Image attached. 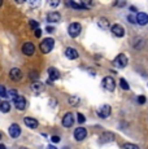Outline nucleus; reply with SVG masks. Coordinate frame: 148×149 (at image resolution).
Listing matches in <instances>:
<instances>
[{
    "instance_id": "f257e3e1",
    "label": "nucleus",
    "mask_w": 148,
    "mask_h": 149,
    "mask_svg": "<svg viewBox=\"0 0 148 149\" xmlns=\"http://www.w3.org/2000/svg\"><path fill=\"white\" fill-rule=\"evenodd\" d=\"M53 45H55V40H53V39H51V38L44 39V40L40 43V51H42V53H44V54L50 53L51 51L53 49Z\"/></svg>"
},
{
    "instance_id": "f03ea898",
    "label": "nucleus",
    "mask_w": 148,
    "mask_h": 149,
    "mask_svg": "<svg viewBox=\"0 0 148 149\" xmlns=\"http://www.w3.org/2000/svg\"><path fill=\"white\" fill-rule=\"evenodd\" d=\"M113 65H114L116 68H118V69L125 68L127 65V57L125 56L124 53H119L118 56L116 57L114 60H113Z\"/></svg>"
},
{
    "instance_id": "7ed1b4c3",
    "label": "nucleus",
    "mask_w": 148,
    "mask_h": 149,
    "mask_svg": "<svg viewBox=\"0 0 148 149\" xmlns=\"http://www.w3.org/2000/svg\"><path fill=\"white\" fill-rule=\"evenodd\" d=\"M103 87L107 91H109V92H113V91H114V88H116L114 79H113L112 77H105V78L103 79Z\"/></svg>"
},
{
    "instance_id": "20e7f679",
    "label": "nucleus",
    "mask_w": 148,
    "mask_h": 149,
    "mask_svg": "<svg viewBox=\"0 0 148 149\" xmlns=\"http://www.w3.org/2000/svg\"><path fill=\"white\" fill-rule=\"evenodd\" d=\"M81 31H82V26L79 24H77V22L72 24L69 26V29H68V33H69V35L72 36V38H77V36L81 34Z\"/></svg>"
},
{
    "instance_id": "39448f33",
    "label": "nucleus",
    "mask_w": 148,
    "mask_h": 149,
    "mask_svg": "<svg viewBox=\"0 0 148 149\" xmlns=\"http://www.w3.org/2000/svg\"><path fill=\"white\" fill-rule=\"evenodd\" d=\"M110 113H112V108L107 104L101 105V107L98 109V116L100 117V118H108V117L110 116Z\"/></svg>"
},
{
    "instance_id": "423d86ee",
    "label": "nucleus",
    "mask_w": 148,
    "mask_h": 149,
    "mask_svg": "<svg viewBox=\"0 0 148 149\" xmlns=\"http://www.w3.org/2000/svg\"><path fill=\"white\" fill-rule=\"evenodd\" d=\"M87 136V130L84 127H78L74 130V139L78 140V141H82L84 140Z\"/></svg>"
},
{
    "instance_id": "0eeeda50",
    "label": "nucleus",
    "mask_w": 148,
    "mask_h": 149,
    "mask_svg": "<svg viewBox=\"0 0 148 149\" xmlns=\"http://www.w3.org/2000/svg\"><path fill=\"white\" fill-rule=\"evenodd\" d=\"M13 104H15L16 109L18 110H24L26 108V100H25L24 96H17L15 100H13Z\"/></svg>"
},
{
    "instance_id": "6e6552de",
    "label": "nucleus",
    "mask_w": 148,
    "mask_h": 149,
    "mask_svg": "<svg viewBox=\"0 0 148 149\" xmlns=\"http://www.w3.org/2000/svg\"><path fill=\"white\" fill-rule=\"evenodd\" d=\"M8 132H9V136L10 137L16 139V137H18L20 135H21V128H20L18 125L13 123V125H10V127L8 128Z\"/></svg>"
},
{
    "instance_id": "1a4fd4ad",
    "label": "nucleus",
    "mask_w": 148,
    "mask_h": 149,
    "mask_svg": "<svg viewBox=\"0 0 148 149\" xmlns=\"http://www.w3.org/2000/svg\"><path fill=\"white\" fill-rule=\"evenodd\" d=\"M73 123H74L73 113H66L64 116V118H62V126H64V127H66V128H69V127H72V126H73Z\"/></svg>"
},
{
    "instance_id": "9d476101",
    "label": "nucleus",
    "mask_w": 148,
    "mask_h": 149,
    "mask_svg": "<svg viewBox=\"0 0 148 149\" xmlns=\"http://www.w3.org/2000/svg\"><path fill=\"white\" fill-rule=\"evenodd\" d=\"M114 140V135L112 132H104L99 137V143L100 144H107V143H112Z\"/></svg>"
},
{
    "instance_id": "9b49d317",
    "label": "nucleus",
    "mask_w": 148,
    "mask_h": 149,
    "mask_svg": "<svg viewBox=\"0 0 148 149\" xmlns=\"http://www.w3.org/2000/svg\"><path fill=\"white\" fill-rule=\"evenodd\" d=\"M22 52L26 54V56H31V54L35 52V47H34L33 43H25L22 45Z\"/></svg>"
},
{
    "instance_id": "f8f14e48",
    "label": "nucleus",
    "mask_w": 148,
    "mask_h": 149,
    "mask_svg": "<svg viewBox=\"0 0 148 149\" xmlns=\"http://www.w3.org/2000/svg\"><path fill=\"white\" fill-rule=\"evenodd\" d=\"M112 33L113 35L118 36V38H122L125 35V29L121 26V25H113L112 26Z\"/></svg>"
},
{
    "instance_id": "ddd939ff",
    "label": "nucleus",
    "mask_w": 148,
    "mask_h": 149,
    "mask_svg": "<svg viewBox=\"0 0 148 149\" xmlns=\"http://www.w3.org/2000/svg\"><path fill=\"white\" fill-rule=\"evenodd\" d=\"M147 22H148V14L147 13L140 12V13L136 14V24L144 26V25H147Z\"/></svg>"
},
{
    "instance_id": "4468645a",
    "label": "nucleus",
    "mask_w": 148,
    "mask_h": 149,
    "mask_svg": "<svg viewBox=\"0 0 148 149\" xmlns=\"http://www.w3.org/2000/svg\"><path fill=\"white\" fill-rule=\"evenodd\" d=\"M65 56H66L69 60H75V58H78L79 54H78V52H77V49L69 47V48H66V49H65Z\"/></svg>"
},
{
    "instance_id": "2eb2a0df",
    "label": "nucleus",
    "mask_w": 148,
    "mask_h": 149,
    "mask_svg": "<svg viewBox=\"0 0 148 149\" xmlns=\"http://www.w3.org/2000/svg\"><path fill=\"white\" fill-rule=\"evenodd\" d=\"M9 77H10V79H13V81H20V79L22 78V73H21L20 69L13 68L9 73Z\"/></svg>"
},
{
    "instance_id": "dca6fc26",
    "label": "nucleus",
    "mask_w": 148,
    "mask_h": 149,
    "mask_svg": "<svg viewBox=\"0 0 148 149\" xmlns=\"http://www.w3.org/2000/svg\"><path fill=\"white\" fill-rule=\"evenodd\" d=\"M61 19V16H60L59 12H51L50 14L47 16V21L48 22H52V24H56Z\"/></svg>"
},
{
    "instance_id": "f3484780",
    "label": "nucleus",
    "mask_w": 148,
    "mask_h": 149,
    "mask_svg": "<svg viewBox=\"0 0 148 149\" xmlns=\"http://www.w3.org/2000/svg\"><path fill=\"white\" fill-rule=\"evenodd\" d=\"M48 75H50V79L51 81H57V79L60 78V73L59 70L56 68H50L48 69Z\"/></svg>"
},
{
    "instance_id": "a211bd4d",
    "label": "nucleus",
    "mask_w": 148,
    "mask_h": 149,
    "mask_svg": "<svg viewBox=\"0 0 148 149\" xmlns=\"http://www.w3.org/2000/svg\"><path fill=\"white\" fill-rule=\"evenodd\" d=\"M24 122H25V125H26L27 127H30V128H36V127H38V125H39L36 119L30 118V117H25Z\"/></svg>"
},
{
    "instance_id": "6ab92c4d",
    "label": "nucleus",
    "mask_w": 148,
    "mask_h": 149,
    "mask_svg": "<svg viewBox=\"0 0 148 149\" xmlns=\"http://www.w3.org/2000/svg\"><path fill=\"white\" fill-rule=\"evenodd\" d=\"M31 91H34V92H42V91L44 90V84L43 83H40V82H34L33 84H31Z\"/></svg>"
},
{
    "instance_id": "aec40b11",
    "label": "nucleus",
    "mask_w": 148,
    "mask_h": 149,
    "mask_svg": "<svg viewBox=\"0 0 148 149\" xmlns=\"http://www.w3.org/2000/svg\"><path fill=\"white\" fill-rule=\"evenodd\" d=\"M98 25H99V27H100V29H103V30H107V29L110 26L109 21H108L107 18H104V17H101V18H99Z\"/></svg>"
},
{
    "instance_id": "412c9836",
    "label": "nucleus",
    "mask_w": 148,
    "mask_h": 149,
    "mask_svg": "<svg viewBox=\"0 0 148 149\" xmlns=\"http://www.w3.org/2000/svg\"><path fill=\"white\" fill-rule=\"evenodd\" d=\"M10 110V104L8 101H1L0 102V111L3 113H8Z\"/></svg>"
},
{
    "instance_id": "4be33fe9",
    "label": "nucleus",
    "mask_w": 148,
    "mask_h": 149,
    "mask_svg": "<svg viewBox=\"0 0 148 149\" xmlns=\"http://www.w3.org/2000/svg\"><path fill=\"white\" fill-rule=\"evenodd\" d=\"M119 86H121V88H122V90H125V91H129V90H130V86H129V83H127L126 81H125L124 78H121V79H119Z\"/></svg>"
},
{
    "instance_id": "5701e85b",
    "label": "nucleus",
    "mask_w": 148,
    "mask_h": 149,
    "mask_svg": "<svg viewBox=\"0 0 148 149\" xmlns=\"http://www.w3.org/2000/svg\"><path fill=\"white\" fill-rule=\"evenodd\" d=\"M69 104H70V105H73V107H75V105H78V104H79V99H78L77 96L69 97Z\"/></svg>"
},
{
    "instance_id": "b1692460",
    "label": "nucleus",
    "mask_w": 148,
    "mask_h": 149,
    "mask_svg": "<svg viewBox=\"0 0 148 149\" xmlns=\"http://www.w3.org/2000/svg\"><path fill=\"white\" fill-rule=\"evenodd\" d=\"M0 97H3V99L8 97V92H7V90H5V87H3V86H0Z\"/></svg>"
},
{
    "instance_id": "393cba45",
    "label": "nucleus",
    "mask_w": 148,
    "mask_h": 149,
    "mask_svg": "<svg viewBox=\"0 0 148 149\" xmlns=\"http://www.w3.org/2000/svg\"><path fill=\"white\" fill-rule=\"evenodd\" d=\"M8 96H9L10 99L15 100L16 97L18 96V95H17V90H9V92H8Z\"/></svg>"
},
{
    "instance_id": "a878e982",
    "label": "nucleus",
    "mask_w": 148,
    "mask_h": 149,
    "mask_svg": "<svg viewBox=\"0 0 148 149\" xmlns=\"http://www.w3.org/2000/svg\"><path fill=\"white\" fill-rule=\"evenodd\" d=\"M124 148H125V149H139L138 145L131 144V143H127V144H125V145H124Z\"/></svg>"
},
{
    "instance_id": "bb28decb",
    "label": "nucleus",
    "mask_w": 148,
    "mask_h": 149,
    "mask_svg": "<svg viewBox=\"0 0 148 149\" xmlns=\"http://www.w3.org/2000/svg\"><path fill=\"white\" fill-rule=\"evenodd\" d=\"M29 77H30L31 79H38L39 74H38V71H36V70H31L30 74H29Z\"/></svg>"
},
{
    "instance_id": "cd10ccee",
    "label": "nucleus",
    "mask_w": 148,
    "mask_h": 149,
    "mask_svg": "<svg viewBox=\"0 0 148 149\" xmlns=\"http://www.w3.org/2000/svg\"><path fill=\"white\" fill-rule=\"evenodd\" d=\"M29 5L30 7H33V8L39 7V5H40V0H36V1H29Z\"/></svg>"
},
{
    "instance_id": "c85d7f7f",
    "label": "nucleus",
    "mask_w": 148,
    "mask_h": 149,
    "mask_svg": "<svg viewBox=\"0 0 148 149\" xmlns=\"http://www.w3.org/2000/svg\"><path fill=\"white\" fill-rule=\"evenodd\" d=\"M30 26L34 29V30H36V29H38V26H39V24L36 21H34V19H31L30 21Z\"/></svg>"
},
{
    "instance_id": "c756f323",
    "label": "nucleus",
    "mask_w": 148,
    "mask_h": 149,
    "mask_svg": "<svg viewBox=\"0 0 148 149\" xmlns=\"http://www.w3.org/2000/svg\"><path fill=\"white\" fill-rule=\"evenodd\" d=\"M84 121H86V118H84V116H83V114L78 113V122H79V123H83Z\"/></svg>"
},
{
    "instance_id": "7c9ffc66",
    "label": "nucleus",
    "mask_w": 148,
    "mask_h": 149,
    "mask_svg": "<svg viewBox=\"0 0 148 149\" xmlns=\"http://www.w3.org/2000/svg\"><path fill=\"white\" fill-rule=\"evenodd\" d=\"M59 4H60V1H57V0H56V1H48V5H50V7H52V8L57 7Z\"/></svg>"
},
{
    "instance_id": "2f4dec72",
    "label": "nucleus",
    "mask_w": 148,
    "mask_h": 149,
    "mask_svg": "<svg viewBox=\"0 0 148 149\" xmlns=\"http://www.w3.org/2000/svg\"><path fill=\"white\" fill-rule=\"evenodd\" d=\"M127 19H129V22H131V24H136V17L129 16V17H127Z\"/></svg>"
},
{
    "instance_id": "473e14b6",
    "label": "nucleus",
    "mask_w": 148,
    "mask_h": 149,
    "mask_svg": "<svg viewBox=\"0 0 148 149\" xmlns=\"http://www.w3.org/2000/svg\"><path fill=\"white\" fill-rule=\"evenodd\" d=\"M138 102H139V104H144V102H146V97H144V96H139L138 97Z\"/></svg>"
},
{
    "instance_id": "72a5a7b5",
    "label": "nucleus",
    "mask_w": 148,
    "mask_h": 149,
    "mask_svg": "<svg viewBox=\"0 0 148 149\" xmlns=\"http://www.w3.org/2000/svg\"><path fill=\"white\" fill-rule=\"evenodd\" d=\"M35 36H36V38H40V36H42V30H40V29H36V30H35Z\"/></svg>"
},
{
    "instance_id": "f704fd0d",
    "label": "nucleus",
    "mask_w": 148,
    "mask_h": 149,
    "mask_svg": "<svg viewBox=\"0 0 148 149\" xmlns=\"http://www.w3.org/2000/svg\"><path fill=\"white\" fill-rule=\"evenodd\" d=\"M45 30H47L48 33H53V31H55V27H52V26H47V29H45Z\"/></svg>"
},
{
    "instance_id": "c9c22d12",
    "label": "nucleus",
    "mask_w": 148,
    "mask_h": 149,
    "mask_svg": "<svg viewBox=\"0 0 148 149\" xmlns=\"http://www.w3.org/2000/svg\"><path fill=\"white\" fill-rule=\"evenodd\" d=\"M52 141L53 143H59L60 141V137L59 136H52Z\"/></svg>"
},
{
    "instance_id": "e433bc0d",
    "label": "nucleus",
    "mask_w": 148,
    "mask_h": 149,
    "mask_svg": "<svg viewBox=\"0 0 148 149\" xmlns=\"http://www.w3.org/2000/svg\"><path fill=\"white\" fill-rule=\"evenodd\" d=\"M116 5H118V7H124V5H126V3H125V1H119V3H116Z\"/></svg>"
},
{
    "instance_id": "4c0bfd02",
    "label": "nucleus",
    "mask_w": 148,
    "mask_h": 149,
    "mask_svg": "<svg viewBox=\"0 0 148 149\" xmlns=\"http://www.w3.org/2000/svg\"><path fill=\"white\" fill-rule=\"evenodd\" d=\"M47 149H57L56 147H53V145H48V148Z\"/></svg>"
},
{
    "instance_id": "58836bf2",
    "label": "nucleus",
    "mask_w": 148,
    "mask_h": 149,
    "mask_svg": "<svg viewBox=\"0 0 148 149\" xmlns=\"http://www.w3.org/2000/svg\"><path fill=\"white\" fill-rule=\"evenodd\" d=\"M130 10H131V12H136V9H135V7H130Z\"/></svg>"
},
{
    "instance_id": "ea45409f",
    "label": "nucleus",
    "mask_w": 148,
    "mask_h": 149,
    "mask_svg": "<svg viewBox=\"0 0 148 149\" xmlns=\"http://www.w3.org/2000/svg\"><path fill=\"white\" fill-rule=\"evenodd\" d=\"M0 149H7V148H5L4 144H0Z\"/></svg>"
},
{
    "instance_id": "a19ab883",
    "label": "nucleus",
    "mask_w": 148,
    "mask_h": 149,
    "mask_svg": "<svg viewBox=\"0 0 148 149\" xmlns=\"http://www.w3.org/2000/svg\"><path fill=\"white\" fill-rule=\"evenodd\" d=\"M1 4H3V1H1V0H0V7H1Z\"/></svg>"
},
{
    "instance_id": "79ce46f5",
    "label": "nucleus",
    "mask_w": 148,
    "mask_h": 149,
    "mask_svg": "<svg viewBox=\"0 0 148 149\" xmlns=\"http://www.w3.org/2000/svg\"><path fill=\"white\" fill-rule=\"evenodd\" d=\"M0 139H1V134H0Z\"/></svg>"
},
{
    "instance_id": "37998d69",
    "label": "nucleus",
    "mask_w": 148,
    "mask_h": 149,
    "mask_svg": "<svg viewBox=\"0 0 148 149\" xmlns=\"http://www.w3.org/2000/svg\"><path fill=\"white\" fill-rule=\"evenodd\" d=\"M21 149H25V148H21Z\"/></svg>"
},
{
    "instance_id": "c03bdc74",
    "label": "nucleus",
    "mask_w": 148,
    "mask_h": 149,
    "mask_svg": "<svg viewBox=\"0 0 148 149\" xmlns=\"http://www.w3.org/2000/svg\"><path fill=\"white\" fill-rule=\"evenodd\" d=\"M65 149H68V148H65Z\"/></svg>"
}]
</instances>
